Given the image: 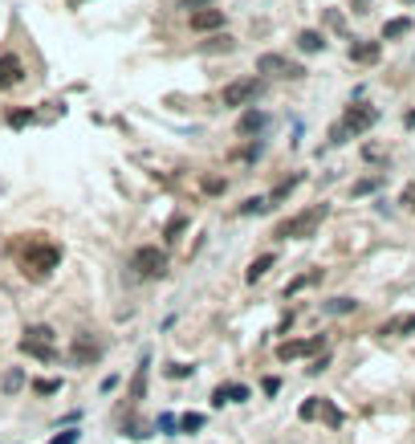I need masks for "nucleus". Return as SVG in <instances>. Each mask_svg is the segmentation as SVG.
Segmentation results:
<instances>
[{
  "mask_svg": "<svg viewBox=\"0 0 415 444\" xmlns=\"http://www.w3.org/2000/svg\"><path fill=\"white\" fill-rule=\"evenodd\" d=\"M57 265H61V249H57L53 241H29V249L21 253V269H25V273L45 277V273H53Z\"/></svg>",
  "mask_w": 415,
  "mask_h": 444,
  "instance_id": "1",
  "label": "nucleus"
},
{
  "mask_svg": "<svg viewBox=\"0 0 415 444\" xmlns=\"http://www.w3.org/2000/svg\"><path fill=\"white\" fill-rule=\"evenodd\" d=\"M379 123V110L374 106H367V102H359V106H346V114H342V123L330 131V139L334 143H346L350 134H363V131H370Z\"/></svg>",
  "mask_w": 415,
  "mask_h": 444,
  "instance_id": "2",
  "label": "nucleus"
},
{
  "mask_svg": "<svg viewBox=\"0 0 415 444\" xmlns=\"http://www.w3.org/2000/svg\"><path fill=\"white\" fill-rule=\"evenodd\" d=\"M322 221H326V204H314V208H306V212H297V216L281 221L273 236H277V241H301V236H310Z\"/></svg>",
  "mask_w": 415,
  "mask_h": 444,
  "instance_id": "3",
  "label": "nucleus"
},
{
  "mask_svg": "<svg viewBox=\"0 0 415 444\" xmlns=\"http://www.w3.org/2000/svg\"><path fill=\"white\" fill-rule=\"evenodd\" d=\"M53 326H45V322H37V326H29L25 330V339H21V351L29 359H41V363H53L57 359V347H53Z\"/></svg>",
  "mask_w": 415,
  "mask_h": 444,
  "instance_id": "4",
  "label": "nucleus"
},
{
  "mask_svg": "<svg viewBox=\"0 0 415 444\" xmlns=\"http://www.w3.org/2000/svg\"><path fill=\"white\" fill-rule=\"evenodd\" d=\"M131 269H135L138 277H163L167 273V253L159 245H142V249H135V257H131Z\"/></svg>",
  "mask_w": 415,
  "mask_h": 444,
  "instance_id": "5",
  "label": "nucleus"
},
{
  "mask_svg": "<svg viewBox=\"0 0 415 444\" xmlns=\"http://www.w3.org/2000/svg\"><path fill=\"white\" fill-rule=\"evenodd\" d=\"M257 94H261V78H236V82H228V86H224V94H220V106H228V110H236V106H248Z\"/></svg>",
  "mask_w": 415,
  "mask_h": 444,
  "instance_id": "6",
  "label": "nucleus"
},
{
  "mask_svg": "<svg viewBox=\"0 0 415 444\" xmlns=\"http://www.w3.org/2000/svg\"><path fill=\"white\" fill-rule=\"evenodd\" d=\"M318 351H326V339H322V334L281 343V347H277V359H281V363H289V359H306V355H318Z\"/></svg>",
  "mask_w": 415,
  "mask_h": 444,
  "instance_id": "7",
  "label": "nucleus"
},
{
  "mask_svg": "<svg viewBox=\"0 0 415 444\" xmlns=\"http://www.w3.org/2000/svg\"><path fill=\"white\" fill-rule=\"evenodd\" d=\"M257 74H281V78H301L306 70H301L297 61L281 57V53H261V57H257Z\"/></svg>",
  "mask_w": 415,
  "mask_h": 444,
  "instance_id": "8",
  "label": "nucleus"
},
{
  "mask_svg": "<svg viewBox=\"0 0 415 444\" xmlns=\"http://www.w3.org/2000/svg\"><path fill=\"white\" fill-rule=\"evenodd\" d=\"M98 359H102V343H94L90 334H74V343H70V363L94 367Z\"/></svg>",
  "mask_w": 415,
  "mask_h": 444,
  "instance_id": "9",
  "label": "nucleus"
},
{
  "mask_svg": "<svg viewBox=\"0 0 415 444\" xmlns=\"http://www.w3.org/2000/svg\"><path fill=\"white\" fill-rule=\"evenodd\" d=\"M21 78H25V65H21V57H17V53H0V90L21 86Z\"/></svg>",
  "mask_w": 415,
  "mask_h": 444,
  "instance_id": "10",
  "label": "nucleus"
},
{
  "mask_svg": "<svg viewBox=\"0 0 415 444\" xmlns=\"http://www.w3.org/2000/svg\"><path fill=\"white\" fill-rule=\"evenodd\" d=\"M191 29H195V33H216V29H224V8H195V12H191Z\"/></svg>",
  "mask_w": 415,
  "mask_h": 444,
  "instance_id": "11",
  "label": "nucleus"
},
{
  "mask_svg": "<svg viewBox=\"0 0 415 444\" xmlns=\"http://www.w3.org/2000/svg\"><path fill=\"white\" fill-rule=\"evenodd\" d=\"M147 379H151V355H142L138 359V367H135V379H131V387H127V400L131 403L147 400Z\"/></svg>",
  "mask_w": 415,
  "mask_h": 444,
  "instance_id": "12",
  "label": "nucleus"
},
{
  "mask_svg": "<svg viewBox=\"0 0 415 444\" xmlns=\"http://www.w3.org/2000/svg\"><path fill=\"white\" fill-rule=\"evenodd\" d=\"M248 400V387L244 383H220L216 392H212V407H224V403H240Z\"/></svg>",
  "mask_w": 415,
  "mask_h": 444,
  "instance_id": "13",
  "label": "nucleus"
},
{
  "mask_svg": "<svg viewBox=\"0 0 415 444\" xmlns=\"http://www.w3.org/2000/svg\"><path fill=\"white\" fill-rule=\"evenodd\" d=\"M379 53H383V45H379V41H359V45H350V57H354L359 65H374V61H379Z\"/></svg>",
  "mask_w": 415,
  "mask_h": 444,
  "instance_id": "14",
  "label": "nucleus"
},
{
  "mask_svg": "<svg viewBox=\"0 0 415 444\" xmlns=\"http://www.w3.org/2000/svg\"><path fill=\"white\" fill-rule=\"evenodd\" d=\"M297 49H301V53H322L326 37L318 33V29H306V33H297Z\"/></svg>",
  "mask_w": 415,
  "mask_h": 444,
  "instance_id": "15",
  "label": "nucleus"
},
{
  "mask_svg": "<svg viewBox=\"0 0 415 444\" xmlns=\"http://www.w3.org/2000/svg\"><path fill=\"white\" fill-rule=\"evenodd\" d=\"M412 33V17H395L383 25V41H395V37H407Z\"/></svg>",
  "mask_w": 415,
  "mask_h": 444,
  "instance_id": "16",
  "label": "nucleus"
},
{
  "mask_svg": "<svg viewBox=\"0 0 415 444\" xmlns=\"http://www.w3.org/2000/svg\"><path fill=\"white\" fill-rule=\"evenodd\" d=\"M273 253H261V257H257V261H253V265H248V273H244V277H248V281H261V277H265V273H269V269H273Z\"/></svg>",
  "mask_w": 415,
  "mask_h": 444,
  "instance_id": "17",
  "label": "nucleus"
},
{
  "mask_svg": "<svg viewBox=\"0 0 415 444\" xmlns=\"http://www.w3.org/2000/svg\"><path fill=\"white\" fill-rule=\"evenodd\" d=\"M269 123V114H261V110H248L244 119H240V134H253V131H261Z\"/></svg>",
  "mask_w": 415,
  "mask_h": 444,
  "instance_id": "18",
  "label": "nucleus"
},
{
  "mask_svg": "<svg viewBox=\"0 0 415 444\" xmlns=\"http://www.w3.org/2000/svg\"><path fill=\"white\" fill-rule=\"evenodd\" d=\"M383 334H415V314H407V318H395V322H387V326H383Z\"/></svg>",
  "mask_w": 415,
  "mask_h": 444,
  "instance_id": "19",
  "label": "nucleus"
},
{
  "mask_svg": "<svg viewBox=\"0 0 415 444\" xmlns=\"http://www.w3.org/2000/svg\"><path fill=\"white\" fill-rule=\"evenodd\" d=\"M314 281H322V273H318V269H314V273H301V277H293V281L285 285V298H293L297 290H306V285H314Z\"/></svg>",
  "mask_w": 415,
  "mask_h": 444,
  "instance_id": "20",
  "label": "nucleus"
},
{
  "mask_svg": "<svg viewBox=\"0 0 415 444\" xmlns=\"http://www.w3.org/2000/svg\"><path fill=\"white\" fill-rule=\"evenodd\" d=\"M21 387H25V371H21V367H12V371L4 375V396H17Z\"/></svg>",
  "mask_w": 415,
  "mask_h": 444,
  "instance_id": "21",
  "label": "nucleus"
},
{
  "mask_svg": "<svg viewBox=\"0 0 415 444\" xmlns=\"http://www.w3.org/2000/svg\"><path fill=\"white\" fill-rule=\"evenodd\" d=\"M318 416H322V420L330 424V428H342V412H338V407H334L330 400H322V407H318Z\"/></svg>",
  "mask_w": 415,
  "mask_h": 444,
  "instance_id": "22",
  "label": "nucleus"
},
{
  "mask_svg": "<svg viewBox=\"0 0 415 444\" xmlns=\"http://www.w3.org/2000/svg\"><path fill=\"white\" fill-rule=\"evenodd\" d=\"M187 228V216H171L167 228H163V241H180V232Z\"/></svg>",
  "mask_w": 415,
  "mask_h": 444,
  "instance_id": "23",
  "label": "nucleus"
},
{
  "mask_svg": "<svg viewBox=\"0 0 415 444\" xmlns=\"http://www.w3.org/2000/svg\"><path fill=\"white\" fill-rule=\"evenodd\" d=\"M354 306H359L354 298H334V302H326V314H350Z\"/></svg>",
  "mask_w": 415,
  "mask_h": 444,
  "instance_id": "24",
  "label": "nucleus"
},
{
  "mask_svg": "<svg viewBox=\"0 0 415 444\" xmlns=\"http://www.w3.org/2000/svg\"><path fill=\"white\" fill-rule=\"evenodd\" d=\"M180 428H184V432H200V428H204V416H200V412H187V416H180Z\"/></svg>",
  "mask_w": 415,
  "mask_h": 444,
  "instance_id": "25",
  "label": "nucleus"
},
{
  "mask_svg": "<svg viewBox=\"0 0 415 444\" xmlns=\"http://www.w3.org/2000/svg\"><path fill=\"white\" fill-rule=\"evenodd\" d=\"M265 208H269V200H265V196H253V200H244V204H240V212H244V216H253V212H265Z\"/></svg>",
  "mask_w": 415,
  "mask_h": 444,
  "instance_id": "26",
  "label": "nucleus"
},
{
  "mask_svg": "<svg viewBox=\"0 0 415 444\" xmlns=\"http://www.w3.org/2000/svg\"><path fill=\"white\" fill-rule=\"evenodd\" d=\"M33 392H37V396H53V392H61V379H37Z\"/></svg>",
  "mask_w": 415,
  "mask_h": 444,
  "instance_id": "27",
  "label": "nucleus"
},
{
  "mask_svg": "<svg viewBox=\"0 0 415 444\" xmlns=\"http://www.w3.org/2000/svg\"><path fill=\"white\" fill-rule=\"evenodd\" d=\"M318 407H322V400H318V396H310V400L297 407V416H301V420H314V416H318Z\"/></svg>",
  "mask_w": 415,
  "mask_h": 444,
  "instance_id": "28",
  "label": "nucleus"
},
{
  "mask_svg": "<svg viewBox=\"0 0 415 444\" xmlns=\"http://www.w3.org/2000/svg\"><path fill=\"white\" fill-rule=\"evenodd\" d=\"M8 123H12V127H29V123H33V110H12Z\"/></svg>",
  "mask_w": 415,
  "mask_h": 444,
  "instance_id": "29",
  "label": "nucleus"
},
{
  "mask_svg": "<svg viewBox=\"0 0 415 444\" xmlns=\"http://www.w3.org/2000/svg\"><path fill=\"white\" fill-rule=\"evenodd\" d=\"M78 436H82L78 428H65L61 436H53V441H49V444H78Z\"/></svg>",
  "mask_w": 415,
  "mask_h": 444,
  "instance_id": "30",
  "label": "nucleus"
},
{
  "mask_svg": "<svg viewBox=\"0 0 415 444\" xmlns=\"http://www.w3.org/2000/svg\"><path fill=\"white\" fill-rule=\"evenodd\" d=\"M374 188H379V176H374V179H359V183H354V196H367V192H374Z\"/></svg>",
  "mask_w": 415,
  "mask_h": 444,
  "instance_id": "31",
  "label": "nucleus"
},
{
  "mask_svg": "<svg viewBox=\"0 0 415 444\" xmlns=\"http://www.w3.org/2000/svg\"><path fill=\"white\" fill-rule=\"evenodd\" d=\"M191 371H195V367H187V363H175V367H171V371H167V375H171V379H187V375H191Z\"/></svg>",
  "mask_w": 415,
  "mask_h": 444,
  "instance_id": "32",
  "label": "nucleus"
},
{
  "mask_svg": "<svg viewBox=\"0 0 415 444\" xmlns=\"http://www.w3.org/2000/svg\"><path fill=\"white\" fill-rule=\"evenodd\" d=\"M326 367H330V355H322V359H314V363H310V367H306V371H310V375H322Z\"/></svg>",
  "mask_w": 415,
  "mask_h": 444,
  "instance_id": "33",
  "label": "nucleus"
},
{
  "mask_svg": "<svg viewBox=\"0 0 415 444\" xmlns=\"http://www.w3.org/2000/svg\"><path fill=\"white\" fill-rule=\"evenodd\" d=\"M159 428H163V432H171V428H180V420H175L171 412H163V416H159Z\"/></svg>",
  "mask_w": 415,
  "mask_h": 444,
  "instance_id": "34",
  "label": "nucleus"
},
{
  "mask_svg": "<svg viewBox=\"0 0 415 444\" xmlns=\"http://www.w3.org/2000/svg\"><path fill=\"white\" fill-rule=\"evenodd\" d=\"M399 204H407V208H415V183H407V188H403V196H399Z\"/></svg>",
  "mask_w": 415,
  "mask_h": 444,
  "instance_id": "35",
  "label": "nucleus"
},
{
  "mask_svg": "<svg viewBox=\"0 0 415 444\" xmlns=\"http://www.w3.org/2000/svg\"><path fill=\"white\" fill-rule=\"evenodd\" d=\"M277 392H281V379H273V375H269V379H265V396H277Z\"/></svg>",
  "mask_w": 415,
  "mask_h": 444,
  "instance_id": "36",
  "label": "nucleus"
},
{
  "mask_svg": "<svg viewBox=\"0 0 415 444\" xmlns=\"http://www.w3.org/2000/svg\"><path fill=\"white\" fill-rule=\"evenodd\" d=\"M367 4H370V0H354V8H359V12H367Z\"/></svg>",
  "mask_w": 415,
  "mask_h": 444,
  "instance_id": "37",
  "label": "nucleus"
},
{
  "mask_svg": "<svg viewBox=\"0 0 415 444\" xmlns=\"http://www.w3.org/2000/svg\"><path fill=\"white\" fill-rule=\"evenodd\" d=\"M187 4H204V8H212V0H187Z\"/></svg>",
  "mask_w": 415,
  "mask_h": 444,
  "instance_id": "38",
  "label": "nucleus"
},
{
  "mask_svg": "<svg viewBox=\"0 0 415 444\" xmlns=\"http://www.w3.org/2000/svg\"><path fill=\"white\" fill-rule=\"evenodd\" d=\"M407 127H415V110H412V114H407Z\"/></svg>",
  "mask_w": 415,
  "mask_h": 444,
  "instance_id": "39",
  "label": "nucleus"
}]
</instances>
